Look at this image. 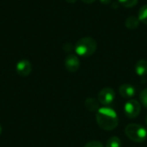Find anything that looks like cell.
Returning a JSON list of instances; mask_svg holds the SVG:
<instances>
[{"label":"cell","instance_id":"obj_1","mask_svg":"<svg viewBox=\"0 0 147 147\" xmlns=\"http://www.w3.org/2000/svg\"><path fill=\"white\" fill-rule=\"evenodd\" d=\"M96 120L100 128L105 131H112L119 124V118L116 112L109 107L100 108L96 111Z\"/></svg>","mask_w":147,"mask_h":147},{"label":"cell","instance_id":"obj_2","mask_svg":"<svg viewBox=\"0 0 147 147\" xmlns=\"http://www.w3.org/2000/svg\"><path fill=\"white\" fill-rule=\"evenodd\" d=\"M97 48V43L94 38L84 37L79 39L75 45V52L78 56L89 57L95 53Z\"/></svg>","mask_w":147,"mask_h":147},{"label":"cell","instance_id":"obj_3","mask_svg":"<svg viewBox=\"0 0 147 147\" xmlns=\"http://www.w3.org/2000/svg\"><path fill=\"white\" fill-rule=\"evenodd\" d=\"M127 137L136 143H142L147 139V130L145 127L136 123L128 124L125 128Z\"/></svg>","mask_w":147,"mask_h":147},{"label":"cell","instance_id":"obj_4","mask_svg":"<svg viewBox=\"0 0 147 147\" xmlns=\"http://www.w3.org/2000/svg\"><path fill=\"white\" fill-rule=\"evenodd\" d=\"M140 111V103L135 99H129L124 105V113L129 119H134L138 117Z\"/></svg>","mask_w":147,"mask_h":147},{"label":"cell","instance_id":"obj_5","mask_svg":"<svg viewBox=\"0 0 147 147\" xmlns=\"http://www.w3.org/2000/svg\"><path fill=\"white\" fill-rule=\"evenodd\" d=\"M115 97V90L112 88L106 87L100 90L97 96V100L99 101L100 104L105 107H109L114 102Z\"/></svg>","mask_w":147,"mask_h":147},{"label":"cell","instance_id":"obj_6","mask_svg":"<svg viewBox=\"0 0 147 147\" xmlns=\"http://www.w3.org/2000/svg\"><path fill=\"white\" fill-rule=\"evenodd\" d=\"M65 69L70 72H76L80 67V61L77 55L69 54L65 59Z\"/></svg>","mask_w":147,"mask_h":147},{"label":"cell","instance_id":"obj_7","mask_svg":"<svg viewBox=\"0 0 147 147\" xmlns=\"http://www.w3.org/2000/svg\"><path fill=\"white\" fill-rule=\"evenodd\" d=\"M16 70L18 75L22 77H27L30 74L32 71V65L28 60L22 59L16 64Z\"/></svg>","mask_w":147,"mask_h":147},{"label":"cell","instance_id":"obj_8","mask_svg":"<svg viewBox=\"0 0 147 147\" xmlns=\"http://www.w3.org/2000/svg\"><path fill=\"white\" fill-rule=\"evenodd\" d=\"M119 93L125 99H132L135 96V88L130 84H123L119 87Z\"/></svg>","mask_w":147,"mask_h":147},{"label":"cell","instance_id":"obj_9","mask_svg":"<svg viewBox=\"0 0 147 147\" xmlns=\"http://www.w3.org/2000/svg\"><path fill=\"white\" fill-rule=\"evenodd\" d=\"M135 72L139 77H146L147 75V60L140 59L135 64Z\"/></svg>","mask_w":147,"mask_h":147},{"label":"cell","instance_id":"obj_10","mask_svg":"<svg viewBox=\"0 0 147 147\" xmlns=\"http://www.w3.org/2000/svg\"><path fill=\"white\" fill-rule=\"evenodd\" d=\"M99 104H100L99 101L96 98H93V97H89L84 102L85 108L90 112H96L100 109Z\"/></svg>","mask_w":147,"mask_h":147},{"label":"cell","instance_id":"obj_11","mask_svg":"<svg viewBox=\"0 0 147 147\" xmlns=\"http://www.w3.org/2000/svg\"><path fill=\"white\" fill-rule=\"evenodd\" d=\"M139 24H140V20L138 17L136 16H131L129 17H127L126 19V22H125V25L127 28L129 29H135L139 27Z\"/></svg>","mask_w":147,"mask_h":147},{"label":"cell","instance_id":"obj_12","mask_svg":"<svg viewBox=\"0 0 147 147\" xmlns=\"http://www.w3.org/2000/svg\"><path fill=\"white\" fill-rule=\"evenodd\" d=\"M106 147H121V140L116 136L110 137L106 143Z\"/></svg>","mask_w":147,"mask_h":147},{"label":"cell","instance_id":"obj_13","mask_svg":"<svg viewBox=\"0 0 147 147\" xmlns=\"http://www.w3.org/2000/svg\"><path fill=\"white\" fill-rule=\"evenodd\" d=\"M139 20L147 25V4L143 5L139 10Z\"/></svg>","mask_w":147,"mask_h":147},{"label":"cell","instance_id":"obj_14","mask_svg":"<svg viewBox=\"0 0 147 147\" xmlns=\"http://www.w3.org/2000/svg\"><path fill=\"white\" fill-rule=\"evenodd\" d=\"M118 2L125 8H133L138 3V0H118Z\"/></svg>","mask_w":147,"mask_h":147},{"label":"cell","instance_id":"obj_15","mask_svg":"<svg viewBox=\"0 0 147 147\" xmlns=\"http://www.w3.org/2000/svg\"><path fill=\"white\" fill-rule=\"evenodd\" d=\"M140 102H141V104L147 109V88L144 89L140 95Z\"/></svg>","mask_w":147,"mask_h":147},{"label":"cell","instance_id":"obj_16","mask_svg":"<svg viewBox=\"0 0 147 147\" xmlns=\"http://www.w3.org/2000/svg\"><path fill=\"white\" fill-rule=\"evenodd\" d=\"M84 147H104L103 145L102 144V142L98 141V140H91L90 142H88Z\"/></svg>","mask_w":147,"mask_h":147},{"label":"cell","instance_id":"obj_17","mask_svg":"<svg viewBox=\"0 0 147 147\" xmlns=\"http://www.w3.org/2000/svg\"><path fill=\"white\" fill-rule=\"evenodd\" d=\"M84 3H87V4H90V3H94L96 0H82Z\"/></svg>","mask_w":147,"mask_h":147},{"label":"cell","instance_id":"obj_18","mask_svg":"<svg viewBox=\"0 0 147 147\" xmlns=\"http://www.w3.org/2000/svg\"><path fill=\"white\" fill-rule=\"evenodd\" d=\"M103 4H109L112 0H100Z\"/></svg>","mask_w":147,"mask_h":147},{"label":"cell","instance_id":"obj_19","mask_svg":"<svg viewBox=\"0 0 147 147\" xmlns=\"http://www.w3.org/2000/svg\"><path fill=\"white\" fill-rule=\"evenodd\" d=\"M65 1H66L67 3H73L77 2V0H65Z\"/></svg>","mask_w":147,"mask_h":147},{"label":"cell","instance_id":"obj_20","mask_svg":"<svg viewBox=\"0 0 147 147\" xmlns=\"http://www.w3.org/2000/svg\"><path fill=\"white\" fill-rule=\"evenodd\" d=\"M1 133H2V127H1V124H0V134H1Z\"/></svg>","mask_w":147,"mask_h":147},{"label":"cell","instance_id":"obj_21","mask_svg":"<svg viewBox=\"0 0 147 147\" xmlns=\"http://www.w3.org/2000/svg\"><path fill=\"white\" fill-rule=\"evenodd\" d=\"M146 126H147V115H146Z\"/></svg>","mask_w":147,"mask_h":147}]
</instances>
